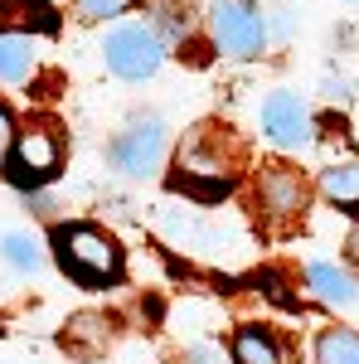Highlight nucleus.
I'll return each mask as SVG.
<instances>
[{"label":"nucleus","mask_w":359,"mask_h":364,"mask_svg":"<svg viewBox=\"0 0 359 364\" xmlns=\"http://www.w3.org/2000/svg\"><path fill=\"white\" fill-rule=\"evenodd\" d=\"M107 161H112V170H122V175H132V180L156 175L161 161H166V127H161V117H136V122L107 146Z\"/></svg>","instance_id":"0eeeda50"},{"label":"nucleus","mask_w":359,"mask_h":364,"mask_svg":"<svg viewBox=\"0 0 359 364\" xmlns=\"http://www.w3.org/2000/svg\"><path fill=\"white\" fill-rule=\"evenodd\" d=\"M58 272L78 287H112L122 277V243L97 224H58L49 233Z\"/></svg>","instance_id":"f03ea898"},{"label":"nucleus","mask_w":359,"mask_h":364,"mask_svg":"<svg viewBox=\"0 0 359 364\" xmlns=\"http://www.w3.org/2000/svg\"><path fill=\"white\" fill-rule=\"evenodd\" d=\"M0 252H5V262H10L15 272H39V262H44V248H39L34 233H5Z\"/></svg>","instance_id":"f3484780"},{"label":"nucleus","mask_w":359,"mask_h":364,"mask_svg":"<svg viewBox=\"0 0 359 364\" xmlns=\"http://www.w3.org/2000/svg\"><path fill=\"white\" fill-rule=\"evenodd\" d=\"M243 170V141L233 136V127L223 122H199L190 136L180 141L175 156V190H185L194 199H223L233 195Z\"/></svg>","instance_id":"f257e3e1"},{"label":"nucleus","mask_w":359,"mask_h":364,"mask_svg":"<svg viewBox=\"0 0 359 364\" xmlns=\"http://www.w3.org/2000/svg\"><path fill=\"white\" fill-rule=\"evenodd\" d=\"M151 29L170 34V39H185L190 34V0H151Z\"/></svg>","instance_id":"dca6fc26"},{"label":"nucleus","mask_w":359,"mask_h":364,"mask_svg":"<svg viewBox=\"0 0 359 364\" xmlns=\"http://www.w3.org/2000/svg\"><path fill=\"white\" fill-rule=\"evenodd\" d=\"M58 345H63L68 355H78V360H97V355H107V345H112V321L97 316V311H83V316H73V321L63 326Z\"/></svg>","instance_id":"1a4fd4ad"},{"label":"nucleus","mask_w":359,"mask_h":364,"mask_svg":"<svg viewBox=\"0 0 359 364\" xmlns=\"http://www.w3.org/2000/svg\"><path fill=\"white\" fill-rule=\"evenodd\" d=\"M29 73H34L29 34H0V83H25Z\"/></svg>","instance_id":"4468645a"},{"label":"nucleus","mask_w":359,"mask_h":364,"mask_svg":"<svg viewBox=\"0 0 359 364\" xmlns=\"http://www.w3.org/2000/svg\"><path fill=\"white\" fill-rule=\"evenodd\" d=\"M321 195L331 199L335 209L359 214V161H335V166L321 175Z\"/></svg>","instance_id":"f8f14e48"},{"label":"nucleus","mask_w":359,"mask_h":364,"mask_svg":"<svg viewBox=\"0 0 359 364\" xmlns=\"http://www.w3.org/2000/svg\"><path fill=\"white\" fill-rule=\"evenodd\" d=\"M10 141H15V117H10V107H5V102H0V161H5Z\"/></svg>","instance_id":"6ab92c4d"},{"label":"nucleus","mask_w":359,"mask_h":364,"mask_svg":"<svg viewBox=\"0 0 359 364\" xmlns=\"http://www.w3.org/2000/svg\"><path fill=\"white\" fill-rule=\"evenodd\" d=\"M262 136L272 146H286V151L311 141V112H306V102L296 92H272L262 102Z\"/></svg>","instance_id":"6e6552de"},{"label":"nucleus","mask_w":359,"mask_h":364,"mask_svg":"<svg viewBox=\"0 0 359 364\" xmlns=\"http://www.w3.org/2000/svg\"><path fill=\"white\" fill-rule=\"evenodd\" d=\"M350 262H355V267H359V233H355V238H350Z\"/></svg>","instance_id":"aec40b11"},{"label":"nucleus","mask_w":359,"mask_h":364,"mask_svg":"<svg viewBox=\"0 0 359 364\" xmlns=\"http://www.w3.org/2000/svg\"><path fill=\"white\" fill-rule=\"evenodd\" d=\"M132 0H73V15L87 20V25H97V20H112V15H122Z\"/></svg>","instance_id":"a211bd4d"},{"label":"nucleus","mask_w":359,"mask_h":364,"mask_svg":"<svg viewBox=\"0 0 359 364\" xmlns=\"http://www.w3.org/2000/svg\"><path fill=\"white\" fill-rule=\"evenodd\" d=\"M316 364H359V331L331 326L316 340Z\"/></svg>","instance_id":"2eb2a0df"},{"label":"nucleus","mask_w":359,"mask_h":364,"mask_svg":"<svg viewBox=\"0 0 359 364\" xmlns=\"http://www.w3.org/2000/svg\"><path fill=\"white\" fill-rule=\"evenodd\" d=\"M20 29H39L54 34L58 15L49 0H0V34H20Z\"/></svg>","instance_id":"9d476101"},{"label":"nucleus","mask_w":359,"mask_h":364,"mask_svg":"<svg viewBox=\"0 0 359 364\" xmlns=\"http://www.w3.org/2000/svg\"><path fill=\"white\" fill-rule=\"evenodd\" d=\"M306 282H311V291L321 296V301H331V306H355L359 287L350 272H340L335 262H311L306 267Z\"/></svg>","instance_id":"9b49d317"},{"label":"nucleus","mask_w":359,"mask_h":364,"mask_svg":"<svg viewBox=\"0 0 359 364\" xmlns=\"http://www.w3.org/2000/svg\"><path fill=\"white\" fill-rule=\"evenodd\" d=\"M306 204H311V185H306L301 170H291L286 161H267L257 170V214L267 219V228L286 233L306 219Z\"/></svg>","instance_id":"7ed1b4c3"},{"label":"nucleus","mask_w":359,"mask_h":364,"mask_svg":"<svg viewBox=\"0 0 359 364\" xmlns=\"http://www.w3.org/2000/svg\"><path fill=\"white\" fill-rule=\"evenodd\" d=\"M233 364H282V345L267 326H243L233 336Z\"/></svg>","instance_id":"ddd939ff"},{"label":"nucleus","mask_w":359,"mask_h":364,"mask_svg":"<svg viewBox=\"0 0 359 364\" xmlns=\"http://www.w3.org/2000/svg\"><path fill=\"white\" fill-rule=\"evenodd\" d=\"M10 185L15 190H44V185H54L58 180V166H63V151H58L54 132H44V127H29V132H20V141H10Z\"/></svg>","instance_id":"39448f33"},{"label":"nucleus","mask_w":359,"mask_h":364,"mask_svg":"<svg viewBox=\"0 0 359 364\" xmlns=\"http://www.w3.org/2000/svg\"><path fill=\"white\" fill-rule=\"evenodd\" d=\"M209 25H214V44L228 58H257L262 54L267 25H262V10L252 0H214Z\"/></svg>","instance_id":"423d86ee"},{"label":"nucleus","mask_w":359,"mask_h":364,"mask_svg":"<svg viewBox=\"0 0 359 364\" xmlns=\"http://www.w3.org/2000/svg\"><path fill=\"white\" fill-rule=\"evenodd\" d=\"M102 54H107V68L117 73V78L146 83V78H156V68L166 63V39H161L151 25H122V29L107 34Z\"/></svg>","instance_id":"20e7f679"}]
</instances>
